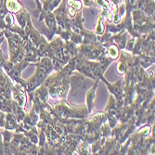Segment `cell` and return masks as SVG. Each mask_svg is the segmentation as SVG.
Masks as SVG:
<instances>
[{
  "label": "cell",
  "mask_w": 155,
  "mask_h": 155,
  "mask_svg": "<svg viewBox=\"0 0 155 155\" xmlns=\"http://www.w3.org/2000/svg\"><path fill=\"white\" fill-rule=\"evenodd\" d=\"M111 1L114 2L115 5H117V4H119V3L121 2V0H111Z\"/></svg>",
  "instance_id": "3"
},
{
  "label": "cell",
  "mask_w": 155,
  "mask_h": 155,
  "mask_svg": "<svg viewBox=\"0 0 155 155\" xmlns=\"http://www.w3.org/2000/svg\"><path fill=\"white\" fill-rule=\"evenodd\" d=\"M6 8L9 12H20L21 10V3L19 2V0H6Z\"/></svg>",
  "instance_id": "1"
},
{
  "label": "cell",
  "mask_w": 155,
  "mask_h": 155,
  "mask_svg": "<svg viewBox=\"0 0 155 155\" xmlns=\"http://www.w3.org/2000/svg\"><path fill=\"white\" fill-rule=\"evenodd\" d=\"M1 139H2V137H1V134H0V142H1Z\"/></svg>",
  "instance_id": "4"
},
{
  "label": "cell",
  "mask_w": 155,
  "mask_h": 155,
  "mask_svg": "<svg viewBox=\"0 0 155 155\" xmlns=\"http://www.w3.org/2000/svg\"><path fill=\"white\" fill-rule=\"evenodd\" d=\"M97 4L100 5V6H101V7H103L105 8H109V3L106 1V0H97Z\"/></svg>",
  "instance_id": "2"
}]
</instances>
